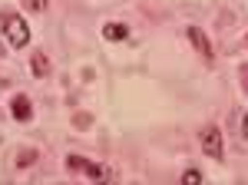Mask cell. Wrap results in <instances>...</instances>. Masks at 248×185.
Here are the masks:
<instances>
[{"mask_svg":"<svg viewBox=\"0 0 248 185\" xmlns=\"http://www.w3.org/2000/svg\"><path fill=\"white\" fill-rule=\"evenodd\" d=\"M129 37V27L126 23H106L103 27V40H113V43H119V40Z\"/></svg>","mask_w":248,"mask_h":185,"instance_id":"6","label":"cell"},{"mask_svg":"<svg viewBox=\"0 0 248 185\" xmlns=\"http://www.w3.org/2000/svg\"><path fill=\"white\" fill-rule=\"evenodd\" d=\"M186 37H189V40H192V46L202 53V60H212V43H209V37H205L199 27H189V30H186Z\"/></svg>","mask_w":248,"mask_h":185,"instance_id":"4","label":"cell"},{"mask_svg":"<svg viewBox=\"0 0 248 185\" xmlns=\"http://www.w3.org/2000/svg\"><path fill=\"white\" fill-rule=\"evenodd\" d=\"M30 73L37 76V79H43V76L50 73V60H46V53H40V50H37V53L30 56Z\"/></svg>","mask_w":248,"mask_h":185,"instance_id":"5","label":"cell"},{"mask_svg":"<svg viewBox=\"0 0 248 185\" xmlns=\"http://www.w3.org/2000/svg\"><path fill=\"white\" fill-rule=\"evenodd\" d=\"M14 119H20V123L30 119V99H27V96H17V99H14Z\"/></svg>","mask_w":248,"mask_h":185,"instance_id":"7","label":"cell"},{"mask_svg":"<svg viewBox=\"0 0 248 185\" xmlns=\"http://www.w3.org/2000/svg\"><path fill=\"white\" fill-rule=\"evenodd\" d=\"M182 185H202V172H199V169H189V172L182 175Z\"/></svg>","mask_w":248,"mask_h":185,"instance_id":"9","label":"cell"},{"mask_svg":"<svg viewBox=\"0 0 248 185\" xmlns=\"http://www.w3.org/2000/svg\"><path fill=\"white\" fill-rule=\"evenodd\" d=\"M242 86H245V90H248V70H245V73H242Z\"/></svg>","mask_w":248,"mask_h":185,"instance_id":"11","label":"cell"},{"mask_svg":"<svg viewBox=\"0 0 248 185\" xmlns=\"http://www.w3.org/2000/svg\"><path fill=\"white\" fill-rule=\"evenodd\" d=\"M245 40H248V37H245Z\"/></svg>","mask_w":248,"mask_h":185,"instance_id":"12","label":"cell"},{"mask_svg":"<svg viewBox=\"0 0 248 185\" xmlns=\"http://www.w3.org/2000/svg\"><path fill=\"white\" fill-rule=\"evenodd\" d=\"M66 169L86 175L90 182H109V179H113V169L99 166V162H90V159H83V155H70V159H66Z\"/></svg>","mask_w":248,"mask_h":185,"instance_id":"2","label":"cell"},{"mask_svg":"<svg viewBox=\"0 0 248 185\" xmlns=\"http://www.w3.org/2000/svg\"><path fill=\"white\" fill-rule=\"evenodd\" d=\"M0 27H3V37H7V43L14 50H23L30 43V27L23 23V17H17V14H0Z\"/></svg>","mask_w":248,"mask_h":185,"instance_id":"1","label":"cell"},{"mask_svg":"<svg viewBox=\"0 0 248 185\" xmlns=\"http://www.w3.org/2000/svg\"><path fill=\"white\" fill-rule=\"evenodd\" d=\"M199 146H202V152H205L209 159L222 162V155H225V139H222V129H218V126H202Z\"/></svg>","mask_w":248,"mask_h":185,"instance_id":"3","label":"cell"},{"mask_svg":"<svg viewBox=\"0 0 248 185\" xmlns=\"http://www.w3.org/2000/svg\"><path fill=\"white\" fill-rule=\"evenodd\" d=\"M20 3H23V10H27V14H43L50 0H20Z\"/></svg>","mask_w":248,"mask_h":185,"instance_id":"8","label":"cell"},{"mask_svg":"<svg viewBox=\"0 0 248 185\" xmlns=\"http://www.w3.org/2000/svg\"><path fill=\"white\" fill-rule=\"evenodd\" d=\"M242 132H245V136H248V116H245V119H242Z\"/></svg>","mask_w":248,"mask_h":185,"instance_id":"10","label":"cell"}]
</instances>
